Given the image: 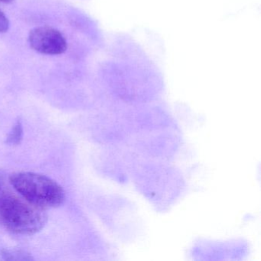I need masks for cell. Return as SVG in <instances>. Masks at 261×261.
<instances>
[{"mask_svg": "<svg viewBox=\"0 0 261 261\" xmlns=\"http://www.w3.org/2000/svg\"><path fill=\"white\" fill-rule=\"evenodd\" d=\"M30 46L41 54L57 56L68 48L66 39L59 30L49 27L33 29L29 35Z\"/></svg>", "mask_w": 261, "mask_h": 261, "instance_id": "cell-3", "label": "cell"}, {"mask_svg": "<svg viewBox=\"0 0 261 261\" xmlns=\"http://www.w3.org/2000/svg\"><path fill=\"white\" fill-rule=\"evenodd\" d=\"M46 221L43 209L6 192L0 194V226L8 231L33 234L42 230Z\"/></svg>", "mask_w": 261, "mask_h": 261, "instance_id": "cell-1", "label": "cell"}, {"mask_svg": "<svg viewBox=\"0 0 261 261\" xmlns=\"http://www.w3.org/2000/svg\"><path fill=\"white\" fill-rule=\"evenodd\" d=\"M14 0H0V2L4 3V4H10L13 3Z\"/></svg>", "mask_w": 261, "mask_h": 261, "instance_id": "cell-7", "label": "cell"}, {"mask_svg": "<svg viewBox=\"0 0 261 261\" xmlns=\"http://www.w3.org/2000/svg\"><path fill=\"white\" fill-rule=\"evenodd\" d=\"M6 178L5 174L4 173L3 171L0 170V194L5 192L4 188H5Z\"/></svg>", "mask_w": 261, "mask_h": 261, "instance_id": "cell-6", "label": "cell"}, {"mask_svg": "<svg viewBox=\"0 0 261 261\" xmlns=\"http://www.w3.org/2000/svg\"><path fill=\"white\" fill-rule=\"evenodd\" d=\"M10 28L8 18L0 10V33H7Z\"/></svg>", "mask_w": 261, "mask_h": 261, "instance_id": "cell-5", "label": "cell"}, {"mask_svg": "<svg viewBox=\"0 0 261 261\" xmlns=\"http://www.w3.org/2000/svg\"><path fill=\"white\" fill-rule=\"evenodd\" d=\"M23 137V129L21 121H17L12 128L7 137V143L10 145H18L22 141Z\"/></svg>", "mask_w": 261, "mask_h": 261, "instance_id": "cell-4", "label": "cell"}, {"mask_svg": "<svg viewBox=\"0 0 261 261\" xmlns=\"http://www.w3.org/2000/svg\"><path fill=\"white\" fill-rule=\"evenodd\" d=\"M10 181L25 201L40 208L59 207L65 201V191L62 186L45 175L16 172L10 176Z\"/></svg>", "mask_w": 261, "mask_h": 261, "instance_id": "cell-2", "label": "cell"}]
</instances>
